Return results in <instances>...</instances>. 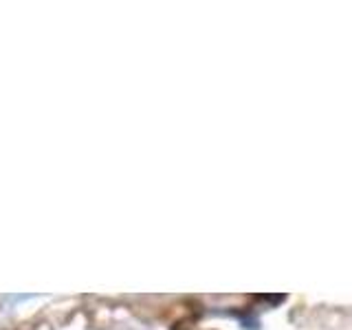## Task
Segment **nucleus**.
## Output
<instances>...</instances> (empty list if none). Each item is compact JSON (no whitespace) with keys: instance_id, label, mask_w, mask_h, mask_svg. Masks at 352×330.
Listing matches in <instances>:
<instances>
[]
</instances>
